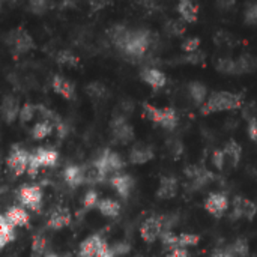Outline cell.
I'll list each match as a JSON object with an SVG mask.
<instances>
[{
    "mask_svg": "<svg viewBox=\"0 0 257 257\" xmlns=\"http://www.w3.org/2000/svg\"><path fill=\"white\" fill-rule=\"evenodd\" d=\"M53 128H54V123L50 122V120H42V122H38L33 130H32V136L33 139L36 140H42L45 139L47 136H50L53 133Z\"/></svg>",
    "mask_w": 257,
    "mask_h": 257,
    "instance_id": "31",
    "label": "cell"
},
{
    "mask_svg": "<svg viewBox=\"0 0 257 257\" xmlns=\"http://www.w3.org/2000/svg\"><path fill=\"white\" fill-rule=\"evenodd\" d=\"M6 163H8V167H9L11 172H14L17 176H21V175H23L24 172H27V169H29L30 155H29L27 151H24V149L15 146V148H12V151H11V154H9V157H8V160H6Z\"/></svg>",
    "mask_w": 257,
    "mask_h": 257,
    "instance_id": "6",
    "label": "cell"
},
{
    "mask_svg": "<svg viewBox=\"0 0 257 257\" xmlns=\"http://www.w3.org/2000/svg\"><path fill=\"white\" fill-rule=\"evenodd\" d=\"M130 251V245L128 244H116L113 248H111V253L116 256V254H125Z\"/></svg>",
    "mask_w": 257,
    "mask_h": 257,
    "instance_id": "51",
    "label": "cell"
},
{
    "mask_svg": "<svg viewBox=\"0 0 257 257\" xmlns=\"http://www.w3.org/2000/svg\"><path fill=\"white\" fill-rule=\"evenodd\" d=\"M161 241H163V244H164L166 247H169V248H178V247H179L178 236H175V235H173L172 232H169V230H166V232L161 233Z\"/></svg>",
    "mask_w": 257,
    "mask_h": 257,
    "instance_id": "44",
    "label": "cell"
},
{
    "mask_svg": "<svg viewBox=\"0 0 257 257\" xmlns=\"http://www.w3.org/2000/svg\"><path fill=\"white\" fill-rule=\"evenodd\" d=\"M51 6L50 0H27V8L32 14L44 15Z\"/></svg>",
    "mask_w": 257,
    "mask_h": 257,
    "instance_id": "36",
    "label": "cell"
},
{
    "mask_svg": "<svg viewBox=\"0 0 257 257\" xmlns=\"http://www.w3.org/2000/svg\"><path fill=\"white\" fill-rule=\"evenodd\" d=\"M63 178H65V182L71 187H77L80 184H83L86 179H84V170H81L78 166H69L65 173H63Z\"/></svg>",
    "mask_w": 257,
    "mask_h": 257,
    "instance_id": "26",
    "label": "cell"
},
{
    "mask_svg": "<svg viewBox=\"0 0 257 257\" xmlns=\"http://www.w3.org/2000/svg\"><path fill=\"white\" fill-rule=\"evenodd\" d=\"M169 257H188V251L184 247H178V248L172 250V253L169 254Z\"/></svg>",
    "mask_w": 257,
    "mask_h": 257,
    "instance_id": "53",
    "label": "cell"
},
{
    "mask_svg": "<svg viewBox=\"0 0 257 257\" xmlns=\"http://www.w3.org/2000/svg\"><path fill=\"white\" fill-rule=\"evenodd\" d=\"M158 42V36L148 30V29H137L133 30L125 48L122 50V53L128 57V59H134V62H139L140 59H143V56L146 54V51L154 47Z\"/></svg>",
    "mask_w": 257,
    "mask_h": 257,
    "instance_id": "1",
    "label": "cell"
},
{
    "mask_svg": "<svg viewBox=\"0 0 257 257\" xmlns=\"http://www.w3.org/2000/svg\"><path fill=\"white\" fill-rule=\"evenodd\" d=\"M14 224H11L8 221V218L5 215L0 217V247H5L9 241H12L15 238V230H14Z\"/></svg>",
    "mask_w": 257,
    "mask_h": 257,
    "instance_id": "28",
    "label": "cell"
},
{
    "mask_svg": "<svg viewBox=\"0 0 257 257\" xmlns=\"http://www.w3.org/2000/svg\"><path fill=\"white\" fill-rule=\"evenodd\" d=\"M152 158H154V151L149 146H136L130 154V160L134 164H145Z\"/></svg>",
    "mask_w": 257,
    "mask_h": 257,
    "instance_id": "25",
    "label": "cell"
},
{
    "mask_svg": "<svg viewBox=\"0 0 257 257\" xmlns=\"http://www.w3.org/2000/svg\"><path fill=\"white\" fill-rule=\"evenodd\" d=\"M224 161H226V154H224V151L217 149V151L212 154V163H214V166H215L218 170H221V169L224 167Z\"/></svg>",
    "mask_w": 257,
    "mask_h": 257,
    "instance_id": "47",
    "label": "cell"
},
{
    "mask_svg": "<svg viewBox=\"0 0 257 257\" xmlns=\"http://www.w3.org/2000/svg\"><path fill=\"white\" fill-rule=\"evenodd\" d=\"M178 12L185 23H196L199 17V8L194 0H179Z\"/></svg>",
    "mask_w": 257,
    "mask_h": 257,
    "instance_id": "18",
    "label": "cell"
},
{
    "mask_svg": "<svg viewBox=\"0 0 257 257\" xmlns=\"http://www.w3.org/2000/svg\"><path fill=\"white\" fill-rule=\"evenodd\" d=\"M164 227V221L161 217H152V218H148L142 227H140V235L142 238L146 241V242H154L158 236H161V233L164 232L163 230Z\"/></svg>",
    "mask_w": 257,
    "mask_h": 257,
    "instance_id": "9",
    "label": "cell"
},
{
    "mask_svg": "<svg viewBox=\"0 0 257 257\" xmlns=\"http://www.w3.org/2000/svg\"><path fill=\"white\" fill-rule=\"evenodd\" d=\"M69 223H71V215H69V212H68L65 208H59V209H56V211L50 215L48 227H50V229H54V230H60V229H63L65 226H68Z\"/></svg>",
    "mask_w": 257,
    "mask_h": 257,
    "instance_id": "20",
    "label": "cell"
},
{
    "mask_svg": "<svg viewBox=\"0 0 257 257\" xmlns=\"http://www.w3.org/2000/svg\"><path fill=\"white\" fill-rule=\"evenodd\" d=\"M51 87H53V90L57 95H60V96H63L66 99H74L75 98V87H74V84L69 80H66L65 77H62V75H54L53 77Z\"/></svg>",
    "mask_w": 257,
    "mask_h": 257,
    "instance_id": "16",
    "label": "cell"
},
{
    "mask_svg": "<svg viewBox=\"0 0 257 257\" xmlns=\"http://www.w3.org/2000/svg\"><path fill=\"white\" fill-rule=\"evenodd\" d=\"M93 166L98 169V172H99L102 176H105L107 173H116V172H119V170L125 166V163H123V160H122V157H120L119 154H116V152L107 149V151H104L102 155L95 161Z\"/></svg>",
    "mask_w": 257,
    "mask_h": 257,
    "instance_id": "5",
    "label": "cell"
},
{
    "mask_svg": "<svg viewBox=\"0 0 257 257\" xmlns=\"http://www.w3.org/2000/svg\"><path fill=\"white\" fill-rule=\"evenodd\" d=\"M42 166L39 164V161H38V158L35 157V154L33 155H30V163H29V169H27V173L32 176V178H35L36 175H38V172H39V169H41Z\"/></svg>",
    "mask_w": 257,
    "mask_h": 257,
    "instance_id": "48",
    "label": "cell"
},
{
    "mask_svg": "<svg viewBox=\"0 0 257 257\" xmlns=\"http://www.w3.org/2000/svg\"><path fill=\"white\" fill-rule=\"evenodd\" d=\"M18 199L26 208L32 211H39L41 203H42V191L36 185H27L20 190Z\"/></svg>",
    "mask_w": 257,
    "mask_h": 257,
    "instance_id": "8",
    "label": "cell"
},
{
    "mask_svg": "<svg viewBox=\"0 0 257 257\" xmlns=\"http://www.w3.org/2000/svg\"><path fill=\"white\" fill-rule=\"evenodd\" d=\"M248 137L253 140V142H257V119L256 117H251L248 120Z\"/></svg>",
    "mask_w": 257,
    "mask_h": 257,
    "instance_id": "49",
    "label": "cell"
},
{
    "mask_svg": "<svg viewBox=\"0 0 257 257\" xmlns=\"http://www.w3.org/2000/svg\"><path fill=\"white\" fill-rule=\"evenodd\" d=\"M131 33H133V30H131L130 27H126L125 24H114V26H111V27L107 30L108 39H110L111 44H113L114 47H117L120 51L125 48V45H126L130 36H131Z\"/></svg>",
    "mask_w": 257,
    "mask_h": 257,
    "instance_id": "13",
    "label": "cell"
},
{
    "mask_svg": "<svg viewBox=\"0 0 257 257\" xmlns=\"http://www.w3.org/2000/svg\"><path fill=\"white\" fill-rule=\"evenodd\" d=\"M20 2L21 0H0V5H2L3 9H12L17 5H20Z\"/></svg>",
    "mask_w": 257,
    "mask_h": 257,
    "instance_id": "55",
    "label": "cell"
},
{
    "mask_svg": "<svg viewBox=\"0 0 257 257\" xmlns=\"http://www.w3.org/2000/svg\"><path fill=\"white\" fill-rule=\"evenodd\" d=\"M5 44L9 47L14 56L26 54L35 48L33 38L24 29H14L5 35Z\"/></svg>",
    "mask_w": 257,
    "mask_h": 257,
    "instance_id": "3",
    "label": "cell"
},
{
    "mask_svg": "<svg viewBox=\"0 0 257 257\" xmlns=\"http://www.w3.org/2000/svg\"><path fill=\"white\" fill-rule=\"evenodd\" d=\"M229 208V200L226 197V194H221V193H214L211 194L206 202H205V209L214 215V217H221L224 215V212L227 211Z\"/></svg>",
    "mask_w": 257,
    "mask_h": 257,
    "instance_id": "14",
    "label": "cell"
},
{
    "mask_svg": "<svg viewBox=\"0 0 257 257\" xmlns=\"http://www.w3.org/2000/svg\"><path fill=\"white\" fill-rule=\"evenodd\" d=\"M217 3L221 9H232L236 5V0H217Z\"/></svg>",
    "mask_w": 257,
    "mask_h": 257,
    "instance_id": "56",
    "label": "cell"
},
{
    "mask_svg": "<svg viewBox=\"0 0 257 257\" xmlns=\"http://www.w3.org/2000/svg\"><path fill=\"white\" fill-rule=\"evenodd\" d=\"M20 104L17 101V98L8 95L3 98V102H2V116H3V120L6 123H12L17 117H20Z\"/></svg>",
    "mask_w": 257,
    "mask_h": 257,
    "instance_id": "17",
    "label": "cell"
},
{
    "mask_svg": "<svg viewBox=\"0 0 257 257\" xmlns=\"http://www.w3.org/2000/svg\"><path fill=\"white\" fill-rule=\"evenodd\" d=\"M188 93L197 105H203L208 99V89L199 81H193L188 84Z\"/></svg>",
    "mask_w": 257,
    "mask_h": 257,
    "instance_id": "23",
    "label": "cell"
},
{
    "mask_svg": "<svg viewBox=\"0 0 257 257\" xmlns=\"http://www.w3.org/2000/svg\"><path fill=\"white\" fill-rule=\"evenodd\" d=\"M86 93L92 98V99H104L108 95L107 87L102 83L98 81H92L86 86Z\"/></svg>",
    "mask_w": 257,
    "mask_h": 257,
    "instance_id": "32",
    "label": "cell"
},
{
    "mask_svg": "<svg viewBox=\"0 0 257 257\" xmlns=\"http://www.w3.org/2000/svg\"><path fill=\"white\" fill-rule=\"evenodd\" d=\"M214 42H215L218 47H235L238 41H236V38H235L232 33L221 30V32H217V33L214 35Z\"/></svg>",
    "mask_w": 257,
    "mask_h": 257,
    "instance_id": "35",
    "label": "cell"
},
{
    "mask_svg": "<svg viewBox=\"0 0 257 257\" xmlns=\"http://www.w3.org/2000/svg\"><path fill=\"white\" fill-rule=\"evenodd\" d=\"M143 114L155 122V123H160L163 128L166 130H175L176 125H178V114L173 108H157L151 104H145L143 105Z\"/></svg>",
    "mask_w": 257,
    "mask_h": 257,
    "instance_id": "4",
    "label": "cell"
},
{
    "mask_svg": "<svg viewBox=\"0 0 257 257\" xmlns=\"http://www.w3.org/2000/svg\"><path fill=\"white\" fill-rule=\"evenodd\" d=\"M105 250H108V245L101 239V236L93 235V236H89L80 245V254H78V257H98Z\"/></svg>",
    "mask_w": 257,
    "mask_h": 257,
    "instance_id": "10",
    "label": "cell"
},
{
    "mask_svg": "<svg viewBox=\"0 0 257 257\" xmlns=\"http://www.w3.org/2000/svg\"><path fill=\"white\" fill-rule=\"evenodd\" d=\"M110 184H111V187L117 191L119 196L128 197V194H130L133 185H134V181L131 179L130 175H120V173H117V175L111 176Z\"/></svg>",
    "mask_w": 257,
    "mask_h": 257,
    "instance_id": "19",
    "label": "cell"
},
{
    "mask_svg": "<svg viewBox=\"0 0 257 257\" xmlns=\"http://www.w3.org/2000/svg\"><path fill=\"white\" fill-rule=\"evenodd\" d=\"M45 250H47V241H45V238L41 236V235L35 236V239L32 242V254L35 257H41L45 253Z\"/></svg>",
    "mask_w": 257,
    "mask_h": 257,
    "instance_id": "41",
    "label": "cell"
},
{
    "mask_svg": "<svg viewBox=\"0 0 257 257\" xmlns=\"http://www.w3.org/2000/svg\"><path fill=\"white\" fill-rule=\"evenodd\" d=\"M98 257H114V254L111 253V248H108V250L102 251V253H101Z\"/></svg>",
    "mask_w": 257,
    "mask_h": 257,
    "instance_id": "57",
    "label": "cell"
},
{
    "mask_svg": "<svg viewBox=\"0 0 257 257\" xmlns=\"http://www.w3.org/2000/svg\"><path fill=\"white\" fill-rule=\"evenodd\" d=\"M236 60V68H238V75L241 74H250L257 71V57L253 54H242Z\"/></svg>",
    "mask_w": 257,
    "mask_h": 257,
    "instance_id": "22",
    "label": "cell"
},
{
    "mask_svg": "<svg viewBox=\"0 0 257 257\" xmlns=\"http://www.w3.org/2000/svg\"><path fill=\"white\" fill-rule=\"evenodd\" d=\"M242 105V96L233 92H214L202 105V114L236 110Z\"/></svg>",
    "mask_w": 257,
    "mask_h": 257,
    "instance_id": "2",
    "label": "cell"
},
{
    "mask_svg": "<svg viewBox=\"0 0 257 257\" xmlns=\"http://www.w3.org/2000/svg\"><path fill=\"white\" fill-rule=\"evenodd\" d=\"M35 157L38 158L39 164L42 167H51L57 163V152L53 151V149H47V148H39L36 152H35Z\"/></svg>",
    "mask_w": 257,
    "mask_h": 257,
    "instance_id": "27",
    "label": "cell"
},
{
    "mask_svg": "<svg viewBox=\"0 0 257 257\" xmlns=\"http://www.w3.org/2000/svg\"><path fill=\"white\" fill-rule=\"evenodd\" d=\"M111 133H113L114 140L122 145L130 143L134 137V130L123 116H116L111 120Z\"/></svg>",
    "mask_w": 257,
    "mask_h": 257,
    "instance_id": "7",
    "label": "cell"
},
{
    "mask_svg": "<svg viewBox=\"0 0 257 257\" xmlns=\"http://www.w3.org/2000/svg\"><path fill=\"white\" fill-rule=\"evenodd\" d=\"M98 203H99V202H98V193H96V191L90 190V191H87V193L84 194L83 205H84L86 208H93V206H96Z\"/></svg>",
    "mask_w": 257,
    "mask_h": 257,
    "instance_id": "46",
    "label": "cell"
},
{
    "mask_svg": "<svg viewBox=\"0 0 257 257\" xmlns=\"http://www.w3.org/2000/svg\"><path fill=\"white\" fill-rule=\"evenodd\" d=\"M98 209H99V212H101L102 215L113 218V217H117V215H119L120 206H119V203H117L116 200H113V199H104V200H101V202L98 203Z\"/></svg>",
    "mask_w": 257,
    "mask_h": 257,
    "instance_id": "29",
    "label": "cell"
},
{
    "mask_svg": "<svg viewBox=\"0 0 257 257\" xmlns=\"http://www.w3.org/2000/svg\"><path fill=\"white\" fill-rule=\"evenodd\" d=\"M230 253H232V254H236V256H239V257L248 256V253H250L248 242H247L245 239H238L235 244H232V247H230ZM232 254H230V256H232Z\"/></svg>",
    "mask_w": 257,
    "mask_h": 257,
    "instance_id": "40",
    "label": "cell"
},
{
    "mask_svg": "<svg viewBox=\"0 0 257 257\" xmlns=\"http://www.w3.org/2000/svg\"><path fill=\"white\" fill-rule=\"evenodd\" d=\"M200 47V39L199 38H188L182 42V50L185 53H194Z\"/></svg>",
    "mask_w": 257,
    "mask_h": 257,
    "instance_id": "45",
    "label": "cell"
},
{
    "mask_svg": "<svg viewBox=\"0 0 257 257\" xmlns=\"http://www.w3.org/2000/svg\"><path fill=\"white\" fill-rule=\"evenodd\" d=\"M185 175L188 179H191V182L196 188H202V187L208 185L214 178L208 169L200 167V166H188L185 169Z\"/></svg>",
    "mask_w": 257,
    "mask_h": 257,
    "instance_id": "15",
    "label": "cell"
},
{
    "mask_svg": "<svg viewBox=\"0 0 257 257\" xmlns=\"http://www.w3.org/2000/svg\"><path fill=\"white\" fill-rule=\"evenodd\" d=\"M169 149L173 155H181L182 154V143L179 140H173V142H170Z\"/></svg>",
    "mask_w": 257,
    "mask_h": 257,
    "instance_id": "50",
    "label": "cell"
},
{
    "mask_svg": "<svg viewBox=\"0 0 257 257\" xmlns=\"http://www.w3.org/2000/svg\"><path fill=\"white\" fill-rule=\"evenodd\" d=\"M178 193V181L172 176H164L160 182L158 188V197L160 199H172Z\"/></svg>",
    "mask_w": 257,
    "mask_h": 257,
    "instance_id": "21",
    "label": "cell"
},
{
    "mask_svg": "<svg viewBox=\"0 0 257 257\" xmlns=\"http://www.w3.org/2000/svg\"><path fill=\"white\" fill-rule=\"evenodd\" d=\"M56 128H57V134H59V137H60V139H63V137L68 134V125H66V123H63L62 120L56 125Z\"/></svg>",
    "mask_w": 257,
    "mask_h": 257,
    "instance_id": "54",
    "label": "cell"
},
{
    "mask_svg": "<svg viewBox=\"0 0 257 257\" xmlns=\"http://www.w3.org/2000/svg\"><path fill=\"white\" fill-rule=\"evenodd\" d=\"M140 78L148 86H151L152 89H161L167 83L166 74L163 71H160L158 68H155V66H146V68H143L140 71Z\"/></svg>",
    "mask_w": 257,
    "mask_h": 257,
    "instance_id": "12",
    "label": "cell"
},
{
    "mask_svg": "<svg viewBox=\"0 0 257 257\" xmlns=\"http://www.w3.org/2000/svg\"><path fill=\"white\" fill-rule=\"evenodd\" d=\"M56 62L63 66H78V57L72 54L69 50H60L56 54Z\"/></svg>",
    "mask_w": 257,
    "mask_h": 257,
    "instance_id": "34",
    "label": "cell"
},
{
    "mask_svg": "<svg viewBox=\"0 0 257 257\" xmlns=\"http://www.w3.org/2000/svg\"><path fill=\"white\" fill-rule=\"evenodd\" d=\"M209 257H227V254H224L223 251H220V250H218V251H214V253H212Z\"/></svg>",
    "mask_w": 257,
    "mask_h": 257,
    "instance_id": "58",
    "label": "cell"
},
{
    "mask_svg": "<svg viewBox=\"0 0 257 257\" xmlns=\"http://www.w3.org/2000/svg\"><path fill=\"white\" fill-rule=\"evenodd\" d=\"M223 151H224V154H226V158H229V160L232 161V166H236V164L239 163L241 155H242V149H241V146H239L236 142L230 140V142L224 146Z\"/></svg>",
    "mask_w": 257,
    "mask_h": 257,
    "instance_id": "33",
    "label": "cell"
},
{
    "mask_svg": "<svg viewBox=\"0 0 257 257\" xmlns=\"http://www.w3.org/2000/svg\"><path fill=\"white\" fill-rule=\"evenodd\" d=\"M215 68H217V71L221 72V74L238 75V68H236V60H235V59L221 57V59H218V62L215 63Z\"/></svg>",
    "mask_w": 257,
    "mask_h": 257,
    "instance_id": "30",
    "label": "cell"
},
{
    "mask_svg": "<svg viewBox=\"0 0 257 257\" xmlns=\"http://www.w3.org/2000/svg\"><path fill=\"white\" fill-rule=\"evenodd\" d=\"M257 214V205L250 202L248 199L244 197H236L233 200V212H232V218L238 220V218H247L251 220Z\"/></svg>",
    "mask_w": 257,
    "mask_h": 257,
    "instance_id": "11",
    "label": "cell"
},
{
    "mask_svg": "<svg viewBox=\"0 0 257 257\" xmlns=\"http://www.w3.org/2000/svg\"><path fill=\"white\" fill-rule=\"evenodd\" d=\"M38 111V105H33V104H24L20 110V120L23 123L26 122H30L33 119V116L36 114Z\"/></svg>",
    "mask_w": 257,
    "mask_h": 257,
    "instance_id": "42",
    "label": "cell"
},
{
    "mask_svg": "<svg viewBox=\"0 0 257 257\" xmlns=\"http://www.w3.org/2000/svg\"><path fill=\"white\" fill-rule=\"evenodd\" d=\"M5 217L14 226H27L29 224V214L23 208H18V206L9 208L8 212L5 214Z\"/></svg>",
    "mask_w": 257,
    "mask_h": 257,
    "instance_id": "24",
    "label": "cell"
},
{
    "mask_svg": "<svg viewBox=\"0 0 257 257\" xmlns=\"http://www.w3.org/2000/svg\"><path fill=\"white\" fill-rule=\"evenodd\" d=\"M200 241V236L199 235H194V233H182L181 236H178V242H179V247H191V245H197Z\"/></svg>",
    "mask_w": 257,
    "mask_h": 257,
    "instance_id": "43",
    "label": "cell"
},
{
    "mask_svg": "<svg viewBox=\"0 0 257 257\" xmlns=\"http://www.w3.org/2000/svg\"><path fill=\"white\" fill-rule=\"evenodd\" d=\"M182 63H188V65H202L206 59V54L200 50L194 51V53H187L185 56L179 57Z\"/></svg>",
    "mask_w": 257,
    "mask_h": 257,
    "instance_id": "38",
    "label": "cell"
},
{
    "mask_svg": "<svg viewBox=\"0 0 257 257\" xmlns=\"http://www.w3.org/2000/svg\"><path fill=\"white\" fill-rule=\"evenodd\" d=\"M244 21L248 26H256L257 24V2H251L245 6L244 11Z\"/></svg>",
    "mask_w": 257,
    "mask_h": 257,
    "instance_id": "39",
    "label": "cell"
},
{
    "mask_svg": "<svg viewBox=\"0 0 257 257\" xmlns=\"http://www.w3.org/2000/svg\"><path fill=\"white\" fill-rule=\"evenodd\" d=\"M227 257H232V256H229V254H227Z\"/></svg>",
    "mask_w": 257,
    "mask_h": 257,
    "instance_id": "60",
    "label": "cell"
},
{
    "mask_svg": "<svg viewBox=\"0 0 257 257\" xmlns=\"http://www.w3.org/2000/svg\"><path fill=\"white\" fill-rule=\"evenodd\" d=\"M143 6L149 11H155L160 6V0H142Z\"/></svg>",
    "mask_w": 257,
    "mask_h": 257,
    "instance_id": "52",
    "label": "cell"
},
{
    "mask_svg": "<svg viewBox=\"0 0 257 257\" xmlns=\"http://www.w3.org/2000/svg\"><path fill=\"white\" fill-rule=\"evenodd\" d=\"M44 257H60V256H57V254H53V253H48V254H45Z\"/></svg>",
    "mask_w": 257,
    "mask_h": 257,
    "instance_id": "59",
    "label": "cell"
},
{
    "mask_svg": "<svg viewBox=\"0 0 257 257\" xmlns=\"http://www.w3.org/2000/svg\"><path fill=\"white\" fill-rule=\"evenodd\" d=\"M185 30H187L185 21H181V20H170L166 24V32L172 36H182Z\"/></svg>",
    "mask_w": 257,
    "mask_h": 257,
    "instance_id": "37",
    "label": "cell"
}]
</instances>
